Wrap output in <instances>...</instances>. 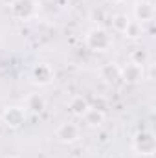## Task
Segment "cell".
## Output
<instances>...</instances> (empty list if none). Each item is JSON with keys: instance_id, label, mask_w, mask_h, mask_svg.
Returning a JSON list of instances; mask_svg holds the SVG:
<instances>
[{"instance_id": "7c38bea8", "label": "cell", "mask_w": 156, "mask_h": 158, "mask_svg": "<svg viewBox=\"0 0 156 158\" xmlns=\"http://www.w3.org/2000/svg\"><path fill=\"white\" fill-rule=\"evenodd\" d=\"M90 109V105H88V101L83 98V96H77V98H74L72 101H70V112L72 114H76V116H84V112Z\"/></svg>"}, {"instance_id": "2e32d148", "label": "cell", "mask_w": 156, "mask_h": 158, "mask_svg": "<svg viewBox=\"0 0 156 158\" xmlns=\"http://www.w3.org/2000/svg\"><path fill=\"white\" fill-rule=\"evenodd\" d=\"M2 2H4V4H6V6H9V7H11V6H13V4H15V2H17V0H2Z\"/></svg>"}, {"instance_id": "8992f818", "label": "cell", "mask_w": 156, "mask_h": 158, "mask_svg": "<svg viewBox=\"0 0 156 158\" xmlns=\"http://www.w3.org/2000/svg\"><path fill=\"white\" fill-rule=\"evenodd\" d=\"M55 136H57V140L63 142V143H72V142H76L79 138V127L76 123H63V125L57 129Z\"/></svg>"}, {"instance_id": "3957f363", "label": "cell", "mask_w": 156, "mask_h": 158, "mask_svg": "<svg viewBox=\"0 0 156 158\" xmlns=\"http://www.w3.org/2000/svg\"><path fill=\"white\" fill-rule=\"evenodd\" d=\"M156 147L154 136L153 132L145 131V132H138L136 138H134V149L140 153V155H153Z\"/></svg>"}, {"instance_id": "8fae6325", "label": "cell", "mask_w": 156, "mask_h": 158, "mask_svg": "<svg viewBox=\"0 0 156 158\" xmlns=\"http://www.w3.org/2000/svg\"><path fill=\"white\" fill-rule=\"evenodd\" d=\"M101 77L109 83H116L117 79H121V68L114 63H109L101 68Z\"/></svg>"}, {"instance_id": "9c48e42d", "label": "cell", "mask_w": 156, "mask_h": 158, "mask_svg": "<svg viewBox=\"0 0 156 158\" xmlns=\"http://www.w3.org/2000/svg\"><path fill=\"white\" fill-rule=\"evenodd\" d=\"M134 15H136V22H147V20H151L153 19V15H154V7L149 4V2H138L136 4V9H134Z\"/></svg>"}, {"instance_id": "30bf717a", "label": "cell", "mask_w": 156, "mask_h": 158, "mask_svg": "<svg viewBox=\"0 0 156 158\" xmlns=\"http://www.w3.org/2000/svg\"><path fill=\"white\" fill-rule=\"evenodd\" d=\"M83 119H84V123H86L88 127H99V125L105 121V114H103V110L90 107V109L84 112Z\"/></svg>"}, {"instance_id": "e0dca14e", "label": "cell", "mask_w": 156, "mask_h": 158, "mask_svg": "<svg viewBox=\"0 0 156 158\" xmlns=\"http://www.w3.org/2000/svg\"><path fill=\"white\" fill-rule=\"evenodd\" d=\"M109 2H112V4H117V2H123V0H109Z\"/></svg>"}, {"instance_id": "9a60e30c", "label": "cell", "mask_w": 156, "mask_h": 158, "mask_svg": "<svg viewBox=\"0 0 156 158\" xmlns=\"http://www.w3.org/2000/svg\"><path fill=\"white\" fill-rule=\"evenodd\" d=\"M145 61H147V53H145V52L136 50V52L132 53V61H130V63H136V64L143 66V63H145Z\"/></svg>"}, {"instance_id": "5b68a950", "label": "cell", "mask_w": 156, "mask_h": 158, "mask_svg": "<svg viewBox=\"0 0 156 158\" xmlns=\"http://www.w3.org/2000/svg\"><path fill=\"white\" fill-rule=\"evenodd\" d=\"M4 121H6V125H9L13 129L20 127L26 121V109L24 107H9V109H6Z\"/></svg>"}, {"instance_id": "ba28073f", "label": "cell", "mask_w": 156, "mask_h": 158, "mask_svg": "<svg viewBox=\"0 0 156 158\" xmlns=\"http://www.w3.org/2000/svg\"><path fill=\"white\" fill-rule=\"evenodd\" d=\"M44 107H46V101L40 94H30L24 101V109L33 112V114H40L44 110Z\"/></svg>"}, {"instance_id": "7a4b0ae2", "label": "cell", "mask_w": 156, "mask_h": 158, "mask_svg": "<svg viewBox=\"0 0 156 158\" xmlns=\"http://www.w3.org/2000/svg\"><path fill=\"white\" fill-rule=\"evenodd\" d=\"M11 13L15 19L28 20L37 13V4H35V0H17L11 6Z\"/></svg>"}, {"instance_id": "52a82bcc", "label": "cell", "mask_w": 156, "mask_h": 158, "mask_svg": "<svg viewBox=\"0 0 156 158\" xmlns=\"http://www.w3.org/2000/svg\"><path fill=\"white\" fill-rule=\"evenodd\" d=\"M142 77H143V66L136 63H129L127 66L121 68V79L125 83H138Z\"/></svg>"}, {"instance_id": "277c9868", "label": "cell", "mask_w": 156, "mask_h": 158, "mask_svg": "<svg viewBox=\"0 0 156 158\" xmlns=\"http://www.w3.org/2000/svg\"><path fill=\"white\" fill-rule=\"evenodd\" d=\"M53 68L48 64V63H39V64H35L33 66V70H31V77L33 81L40 85V86H44V85H50L51 81H53Z\"/></svg>"}, {"instance_id": "5bb4252c", "label": "cell", "mask_w": 156, "mask_h": 158, "mask_svg": "<svg viewBox=\"0 0 156 158\" xmlns=\"http://www.w3.org/2000/svg\"><path fill=\"white\" fill-rule=\"evenodd\" d=\"M125 35H129V37H132V39L140 37V35H142V24H140V22H132V20H130V24H129V28H127Z\"/></svg>"}, {"instance_id": "ac0fdd59", "label": "cell", "mask_w": 156, "mask_h": 158, "mask_svg": "<svg viewBox=\"0 0 156 158\" xmlns=\"http://www.w3.org/2000/svg\"><path fill=\"white\" fill-rule=\"evenodd\" d=\"M6 158H17V156H6Z\"/></svg>"}, {"instance_id": "4fadbf2b", "label": "cell", "mask_w": 156, "mask_h": 158, "mask_svg": "<svg viewBox=\"0 0 156 158\" xmlns=\"http://www.w3.org/2000/svg\"><path fill=\"white\" fill-rule=\"evenodd\" d=\"M129 24H130V19H129L127 15H116V17H114V20H112L114 30L119 31V33H125V31H127V28H129Z\"/></svg>"}, {"instance_id": "6da1fadb", "label": "cell", "mask_w": 156, "mask_h": 158, "mask_svg": "<svg viewBox=\"0 0 156 158\" xmlns=\"http://www.w3.org/2000/svg\"><path fill=\"white\" fill-rule=\"evenodd\" d=\"M110 35L103 30V28H94V30H90L88 31V35H86V44L92 48V50H96V52H103V50H107L109 46H110Z\"/></svg>"}]
</instances>
